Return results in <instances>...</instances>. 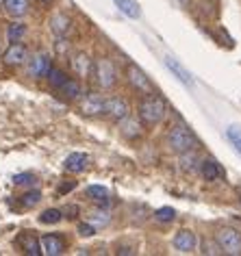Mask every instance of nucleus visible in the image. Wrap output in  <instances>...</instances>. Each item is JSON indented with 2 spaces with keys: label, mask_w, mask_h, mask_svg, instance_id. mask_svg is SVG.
<instances>
[{
  "label": "nucleus",
  "mask_w": 241,
  "mask_h": 256,
  "mask_svg": "<svg viewBox=\"0 0 241 256\" xmlns=\"http://www.w3.org/2000/svg\"><path fill=\"white\" fill-rule=\"evenodd\" d=\"M63 220V210L59 208H46L44 213L40 215V224H46V226H54Z\"/></svg>",
  "instance_id": "obj_26"
},
{
  "label": "nucleus",
  "mask_w": 241,
  "mask_h": 256,
  "mask_svg": "<svg viewBox=\"0 0 241 256\" xmlns=\"http://www.w3.org/2000/svg\"><path fill=\"white\" fill-rule=\"evenodd\" d=\"M94 78L100 89H113L118 85V68L109 56H100L94 61Z\"/></svg>",
  "instance_id": "obj_3"
},
{
  "label": "nucleus",
  "mask_w": 241,
  "mask_h": 256,
  "mask_svg": "<svg viewBox=\"0 0 241 256\" xmlns=\"http://www.w3.org/2000/svg\"><path fill=\"white\" fill-rule=\"evenodd\" d=\"M50 30H52L56 37H66L70 30H72V18L68 14H54L50 18Z\"/></svg>",
  "instance_id": "obj_15"
},
{
  "label": "nucleus",
  "mask_w": 241,
  "mask_h": 256,
  "mask_svg": "<svg viewBox=\"0 0 241 256\" xmlns=\"http://www.w3.org/2000/svg\"><path fill=\"white\" fill-rule=\"evenodd\" d=\"M87 165H90V156L85 152H72L63 161V170L70 172V174H80V172L87 170Z\"/></svg>",
  "instance_id": "obj_13"
},
{
  "label": "nucleus",
  "mask_w": 241,
  "mask_h": 256,
  "mask_svg": "<svg viewBox=\"0 0 241 256\" xmlns=\"http://www.w3.org/2000/svg\"><path fill=\"white\" fill-rule=\"evenodd\" d=\"M200 172H202V176H204V180H208V182H215V180L224 178V170H222L218 161H213V158L200 161Z\"/></svg>",
  "instance_id": "obj_17"
},
{
  "label": "nucleus",
  "mask_w": 241,
  "mask_h": 256,
  "mask_svg": "<svg viewBox=\"0 0 241 256\" xmlns=\"http://www.w3.org/2000/svg\"><path fill=\"white\" fill-rule=\"evenodd\" d=\"M76 187V182L72 180V182H66V184H61V187H59V194H68V191H72Z\"/></svg>",
  "instance_id": "obj_36"
},
{
  "label": "nucleus",
  "mask_w": 241,
  "mask_h": 256,
  "mask_svg": "<svg viewBox=\"0 0 241 256\" xmlns=\"http://www.w3.org/2000/svg\"><path fill=\"white\" fill-rule=\"evenodd\" d=\"M85 196L90 198V200H94L96 204H100V206H106L109 204V189L102 187V184H90V187L85 189Z\"/></svg>",
  "instance_id": "obj_20"
},
{
  "label": "nucleus",
  "mask_w": 241,
  "mask_h": 256,
  "mask_svg": "<svg viewBox=\"0 0 241 256\" xmlns=\"http://www.w3.org/2000/svg\"><path fill=\"white\" fill-rule=\"evenodd\" d=\"M118 124H120V135L126 137V139H137L142 135V124H139L137 120H132L130 115L124 118L122 122H118Z\"/></svg>",
  "instance_id": "obj_19"
},
{
  "label": "nucleus",
  "mask_w": 241,
  "mask_h": 256,
  "mask_svg": "<svg viewBox=\"0 0 241 256\" xmlns=\"http://www.w3.org/2000/svg\"><path fill=\"white\" fill-rule=\"evenodd\" d=\"M116 2V7L122 11L124 16L132 18V20H137V18H142V7H139L137 0H113Z\"/></svg>",
  "instance_id": "obj_23"
},
{
  "label": "nucleus",
  "mask_w": 241,
  "mask_h": 256,
  "mask_svg": "<svg viewBox=\"0 0 241 256\" xmlns=\"http://www.w3.org/2000/svg\"><path fill=\"white\" fill-rule=\"evenodd\" d=\"M28 7H30L28 0H2L4 14L11 18H24L28 14Z\"/></svg>",
  "instance_id": "obj_18"
},
{
  "label": "nucleus",
  "mask_w": 241,
  "mask_h": 256,
  "mask_svg": "<svg viewBox=\"0 0 241 256\" xmlns=\"http://www.w3.org/2000/svg\"><path fill=\"white\" fill-rule=\"evenodd\" d=\"M168 148L172 152H178V154H182L187 150H196L198 148V137H196V132L189 126L176 124L168 132Z\"/></svg>",
  "instance_id": "obj_2"
},
{
  "label": "nucleus",
  "mask_w": 241,
  "mask_h": 256,
  "mask_svg": "<svg viewBox=\"0 0 241 256\" xmlns=\"http://www.w3.org/2000/svg\"><path fill=\"white\" fill-rule=\"evenodd\" d=\"M40 2H42V4H46V7H48V4L52 2V0H40Z\"/></svg>",
  "instance_id": "obj_38"
},
{
  "label": "nucleus",
  "mask_w": 241,
  "mask_h": 256,
  "mask_svg": "<svg viewBox=\"0 0 241 256\" xmlns=\"http://www.w3.org/2000/svg\"><path fill=\"white\" fill-rule=\"evenodd\" d=\"M180 170L185 174H196L200 170V158L196 154V150H187L180 154Z\"/></svg>",
  "instance_id": "obj_22"
},
{
  "label": "nucleus",
  "mask_w": 241,
  "mask_h": 256,
  "mask_svg": "<svg viewBox=\"0 0 241 256\" xmlns=\"http://www.w3.org/2000/svg\"><path fill=\"white\" fill-rule=\"evenodd\" d=\"M14 184H18V187H35V184H37V176L30 174V172H24V174H16V176H14Z\"/></svg>",
  "instance_id": "obj_30"
},
{
  "label": "nucleus",
  "mask_w": 241,
  "mask_h": 256,
  "mask_svg": "<svg viewBox=\"0 0 241 256\" xmlns=\"http://www.w3.org/2000/svg\"><path fill=\"white\" fill-rule=\"evenodd\" d=\"M202 254H224L222 252V248H220V243L218 239H204L202 241V250H200Z\"/></svg>",
  "instance_id": "obj_32"
},
{
  "label": "nucleus",
  "mask_w": 241,
  "mask_h": 256,
  "mask_svg": "<svg viewBox=\"0 0 241 256\" xmlns=\"http://www.w3.org/2000/svg\"><path fill=\"white\" fill-rule=\"evenodd\" d=\"M226 137H228V142L234 146V150L241 154V126L230 124V126L226 128Z\"/></svg>",
  "instance_id": "obj_28"
},
{
  "label": "nucleus",
  "mask_w": 241,
  "mask_h": 256,
  "mask_svg": "<svg viewBox=\"0 0 241 256\" xmlns=\"http://www.w3.org/2000/svg\"><path fill=\"white\" fill-rule=\"evenodd\" d=\"M126 80H128V85L135 89L137 94H154V85L150 82V78L146 76V72L139 66H135V63H128L126 66Z\"/></svg>",
  "instance_id": "obj_4"
},
{
  "label": "nucleus",
  "mask_w": 241,
  "mask_h": 256,
  "mask_svg": "<svg viewBox=\"0 0 241 256\" xmlns=\"http://www.w3.org/2000/svg\"><path fill=\"white\" fill-rule=\"evenodd\" d=\"M174 248L182 254H192V252H196V248H198V236H196L194 230L182 228L174 234Z\"/></svg>",
  "instance_id": "obj_11"
},
{
  "label": "nucleus",
  "mask_w": 241,
  "mask_h": 256,
  "mask_svg": "<svg viewBox=\"0 0 241 256\" xmlns=\"http://www.w3.org/2000/svg\"><path fill=\"white\" fill-rule=\"evenodd\" d=\"M50 68H52V59L46 52H37L33 56H28L26 61V72L30 78H46Z\"/></svg>",
  "instance_id": "obj_6"
},
{
  "label": "nucleus",
  "mask_w": 241,
  "mask_h": 256,
  "mask_svg": "<svg viewBox=\"0 0 241 256\" xmlns=\"http://www.w3.org/2000/svg\"><path fill=\"white\" fill-rule=\"evenodd\" d=\"M176 2H178L180 7H189V0H176Z\"/></svg>",
  "instance_id": "obj_37"
},
{
  "label": "nucleus",
  "mask_w": 241,
  "mask_h": 256,
  "mask_svg": "<svg viewBox=\"0 0 241 256\" xmlns=\"http://www.w3.org/2000/svg\"><path fill=\"white\" fill-rule=\"evenodd\" d=\"M40 243H42V254L46 256H59L66 252V239L61 234H44Z\"/></svg>",
  "instance_id": "obj_12"
},
{
  "label": "nucleus",
  "mask_w": 241,
  "mask_h": 256,
  "mask_svg": "<svg viewBox=\"0 0 241 256\" xmlns=\"http://www.w3.org/2000/svg\"><path fill=\"white\" fill-rule=\"evenodd\" d=\"M218 243L224 254L230 256H241V232L234 228H220L218 230Z\"/></svg>",
  "instance_id": "obj_5"
},
{
  "label": "nucleus",
  "mask_w": 241,
  "mask_h": 256,
  "mask_svg": "<svg viewBox=\"0 0 241 256\" xmlns=\"http://www.w3.org/2000/svg\"><path fill=\"white\" fill-rule=\"evenodd\" d=\"M166 68H168L170 72H172V74H174L176 78H178V80H180L185 87H194V78H192V74H189L187 70L182 68L180 63L176 61L172 54H168V56H166Z\"/></svg>",
  "instance_id": "obj_14"
},
{
  "label": "nucleus",
  "mask_w": 241,
  "mask_h": 256,
  "mask_svg": "<svg viewBox=\"0 0 241 256\" xmlns=\"http://www.w3.org/2000/svg\"><path fill=\"white\" fill-rule=\"evenodd\" d=\"M46 78H48V82H50V87H52V89H59L63 82L68 80V74L63 72V70H59V68H54V66H52V68H50V72H48Z\"/></svg>",
  "instance_id": "obj_27"
},
{
  "label": "nucleus",
  "mask_w": 241,
  "mask_h": 256,
  "mask_svg": "<svg viewBox=\"0 0 241 256\" xmlns=\"http://www.w3.org/2000/svg\"><path fill=\"white\" fill-rule=\"evenodd\" d=\"M96 226H94L92 222H83V224H78V234L80 236H94L96 234Z\"/></svg>",
  "instance_id": "obj_33"
},
{
  "label": "nucleus",
  "mask_w": 241,
  "mask_h": 256,
  "mask_svg": "<svg viewBox=\"0 0 241 256\" xmlns=\"http://www.w3.org/2000/svg\"><path fill=\"white\" fill-rule=\"evenodd\" d=\"M176 217V210L172 206H163V208H156L154 210V220L161 222V224H168V222H174Z\"/></svg>",
  "instance_id": "obj_31"
},
{
  "label": "nucleus",
  "mask_w": 241,
  "mask_h": 256,
  "mask_svg": "<svg viewBox=\"0 0 241 256\" xmlns=\"http://www.w3.org/2000/svg\"><path fill=\"white\" fill-rule=\"evenodd\" d=\"M87 222H92L96 228H100V226H106V224L111 222V215L106 213V210H102V208H98V210H92L90 213V217H87Z\"/></svg>",
  "instance_id": "obj_29"
},
{
  "label": "nucleus",
  "mask_w": 241,
  "mask_h": 256,
  "mask_svg": "<svg viewBox=\"0 0 241 256\" xmlns=\"http://www.w3.org/2000/svg\"><path fill=\"white\" fill-rule=\"evenodd\" d=\"M28 61V48L22 42L9 44V48L2 52V63L7 68H20Z\"/></svg>",
  "instance_id": "obj_7"
},
{
  "label": "nucleus",
  "mask_w": 241,
  "mask_h": 256,
  "mask_svg": "<svg viewBox=\"0 0 241 256\" xmlns=\"http://www.w3.org/2000/svg\"><path fill=\"white\" fill-rule=\"evenodd\" d=\"M59 92L63 94L66 100H78L80 96H83V85H80V80H76V78H68L59 87Z\"/></svg>",
  "instance_id": "obj_21"
},
{
  "label": "nucleus",
  "mask_w": 241,
  "mask_h": 256,
  "mask_svg": "<svg viewBox=\"0 0 241 256\" xmlns=\"http://www.w3.org/2000/svg\"><path fill=\"white\" fill-rule=\"evenodd\" d=\"M76 213H78V206H74V204H70V206L63 210V217H68V220H74Z\"/></svg>",
  "instance_id": "obj_35"
},
{
  "label": "nucleus",
  "mask_w": 241,
  "mask_h": 256,
  "mask_svg": "<svg viewBox=\"0 0 241 256\" xmlns=\"http://www.w3.org/2000/svg\"><path fill=\"white\" fill-rule=\"evenodd\" d=\"M70 66L78 78H90L94 74V59L87 52H74L70 56Z\"/></svg>",
  "instance_id": "obj_9"
},
{
  "label": "nucleus",
  "mask_w": 241,
  "mask_h": 256,
  "mask_svg": "<svg viewBox=\"0 0 241 256\" xmlns=\"http://www.w3.org/2000/svg\"><path fill=\"white\" fill-rule=\"evenodd\" d=\"M40 202H42V191H37L33 187H30L28 191H24V194L20 196V204H22L24 208H33Z\"/></svg>",
  "instance_id": "obj_25"
},
{
  "label": "nucleus",
  "mask_w": 241,
  "mask_h": 256,
  "mask_svg": "<svg viewBox=\"0 0 241 256\" xmlns=\"http://www.w3.org/2000/svg\"><path fill=\"white\" fill-rule=\"evenodd\" d=\"M18 246H20L22 252L28 254V256H42V243L30 232H24V234L18 236Z\"/></svg>",
  "instance_id": "obj_16"
},
{
  "label": "nucleus",
  "mask_w": 241,
  "mask_h": 256,
  "mask_svg": "<svg viewBox=\"0 0 241 256\" xmlns=\"http://www.w3.org/2000/svg\"><path fill=\"white\" fill-rule=\"evenodd\" d=\"M168 113L166 100L161 98L156 92L154 94H146L142 100H139V120L146 126H156L161 124L163 118Z\"/></svg>",
  "instance_id": "obj_1"
},
{
  "label": "nucleus",
  "mask_w": 241,
  "mask_h": 256,
  "mask_svg": "<svg viewBox=\"0 0 241 256\" xmlns=\"http://www.w3.org/2000/svg\"><path fill=\"white\" fill-rule=\"evenodd\" d=\"M26 24L24 22H14V24H9V28H7V42L9 44H16V42H22L24 40V35H26Z\"/></svg>",
  "instance_id": "obj_24"
},
{
  "label": "nucleus",
  "mask_w": 241,
  "mask_h": 256,
  "mask_svg": "<svg viewBox=\"0 0 241 256\" xmlns=\"http://www.w3.org/2000/svg\"><path fill=\"white\" fill-rule=\"evenodd\" d=\"M104 115L113 122H122L124 118L130 115V104L126 98H120V96H113V98H106L104 104Z\"/></svg>",
  "instance_id": "obj_8"
},
{
  "label": "nucleus",
  "mask_w": 241,
  "mask_h": 256,
  "mask_svg": "<svg viewBox=\"0 0 241 256\" xmlns=\"http://www.w3.org/2000/svg\"><path fill=\"white\" fill-rule=\"evenodd\" d=\"M54 48H56V52L59 54H68V50H70V44L66 37H56V42H54Z\"/></svg>",
  "instance_id": "obj_34"
},
{
  "label": "nucleus",
  "mask_w": 241,
  "mask_h": 256,
  "mask_svg": "<svg viewBox=\"0 0 241 256\" xmlns=\"http://www.w3.org/2000/svg\"><path fill=\"white\" fill-rule=\"evenodd\" d=\"M104 104L106 98L100 94H87L83 100H80V111L87 118H98V115H104Z\"/></svg>",
  "instance_id": "obj_10"
}]
</instances>
